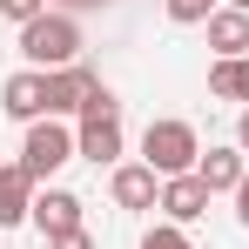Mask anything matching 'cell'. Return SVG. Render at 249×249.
<instances>
[{
	"mask_svg": "<svg viewBox=\"0 0 249 249\" xmlns=\"http://www.w3.org/2000/svg\"><path fill=\"white\" fill-rule=\"evenodd\" d=\"M142 249H196V243H189V229H175V222H155V229L142 236Z\"/></svg>",
	"mask_w": 249,
	"mask_h": 249,
	"instance_id": "cell-16",
	"label": "cell"
},
{
	"mask_svg": "<svg viewBox=\"0 0 249 249\" xmlns=\"http://www.w3.org/2000/svg\"><path fill=\"white\" fill-rule=\"evenodd\" d=\"M209 202H215V196L202 189V175H168V182H162V215L175 222V229L202 222V215H209Z\"/></svg>",
	"mask_w": 249,
	"mask_h": 249,
	"instance_id": "cell-7",
	"label": "cell"
},
{
	"mask_svg": "<svg viewBox=\"0 0 249 249\" xmlns=\"http://www.w3.org/2000/svg\"><path fill=\"white\" fill-rule=\"evenodd\" d=\"M27 222L41 229L47 243H54V236H74V229H81V196H74V189H41Z\"/></svg>",
	"mask_w": 249,
	"mask_h": 249,
	"instance_id": "cell-6",
	"label": "cell"
},
{
	"mask_svg": "<svg viewBox=\"0 0 249 249\" xmlns=\"http://www.w3.org/2000/svg\"><path fill=\"white\" fill-rule=\"evenodd\" d=\"M236 222L249 229V175H243V189H236Z\"/></svg>",
	"mask_w": 249,
	"mask_h": 249,
	"instance_id": "cell-20",
	"label": "cell"
},
{
	"mask_svg": "<svg viewBox=\"0 0 249 249\" xmlns=\"http://www.w3.org/2000/svg\"><path fill=\"white\" fill-rule=\"evenodd\" d=\"M20 61H27V68H41V74L74 68V61H81V20H74V14H61V7H47L41 20H27V27H20Z\"/></svg>",
	"mask_w": 249,
	"mask_h": 249,
	"instance_id": "cell-1",
	"label": "cell"
},
{
	"mask_svg": "<svg viewBox=\"0 0 249 249\" xmlns=\"http://www.w3.org/2000/svg\"><path fill=\"white\" fill-rule=\"evenodd\" d=\"M74 155L94 168H122V115L115 122H81L74 128Z\"/></svg>",
	"mask_w": 249,
	"mask_h": 249,
	"instance_id": "cell-11",
	"label": "cell"
},
{
	"mask_svg": "<svg viewBox=\"0 0 249 249\" xmlns=\"http://www.w3.org/2000/svg\"><path fill=\"white\" fill-rule=\"evenodd\" d=\"M236 148H243V155H249V108H243V115H236Z\"/></svg>",
	"mask_w": 249,
	"mask_h": 249,
	"instance_id": "cell-21",
	"label": "cell"
},
{
	"mask_svg": "<svg viewBox=\"0 0 249 249\" xmlns=\"http://www.w3.org/2000/svg\"><path fill=\"white\" fill-rule=\"evenodd\" d=\"M108 196H115V209H162V175L148 162H122L115 175H108Z\"/></svg>",
	"mask_w": 249,
	"mask_h": 249,
	"instance_id": "cell-4",
	"label": "cell"
},
{
	"mask_svg": "<svg viewBox=\"0 0 249 249\" xmlns=\"http://www.w3.org/2000/svg\"><path fill=\"white\" fill-rule=\"evenodd\" d=\"M34 196H41V182H34L27 168L0 162V229H20V222L34 215Z\"/></svg>",
	"mask_w": 249,
	"mask_h": 249,
	"instance_id": "cell-8",
	"label": "cell"
},
{
	"mask_svg": "<svg viewBox=\"0 0 249 249\" xmlns=\"http://www.w3.org/2000/svg\"><path fill=\"white\" fill-rule=\"evenodd\" d=\"M209 47H215V61H243L249 54V14L215 7V14H209Z\"/></svg>",
	"mask_w": 249,
	"mask_h": 249,
	"instance_id": "cell-12",
	"label": "cell"
},
{
	"mask_svg": "<svg viewBox=\"0 0 249 249\" xmlns=\"http://www.w3.org/2000/svg\"><path fill=\"white\" fill-rule=\"evenodd\" d=\"M68 162H74V128H61L54 115L27 128V142H20V168H27L34 182H47L54 168H68Z\"/></svg>",
	"mask_w": 249,
	"mask_h": 249,
	"instance_id": "cell-3",
	"label": "cell"
},
{
	"mask_svg": "<svg viewBox=\"0 0 249 249\" xmlns=\"http://www.w3.org/2000/svg\"><path fill=\"white\" fill-rule=\"evenodd\" d=\"M0 14H7L14 27H27V20H41V14H47V0H0Z\"/></svg>",
	"mask_w": 249,
	"mask_h": 249,
	"instance_id": "cell-17",
	"label": "cell"
},
{
	"mask_svg": "<svg viewBox=\"0 0 249 249\" xmlns=\"http://www.w3.org/2000/svg\"><path fill=\"white\" fill-rule=\"evenodd\" d=\"M142 162L155 168V175H196V162H202V142H196V128L175 122V115H162V122L142 128Z\"/></svg>",
	"mask_w": 249,
	"mask_h": 249,
	"instance_id": "cell-2",
	"label": "cell"
},
{
	"mask_svg": "<svg viewBox=\"0 0 249 249\" xmlns=\"http://www.w3.org/2000/svg\"><path fill=\"white\" fill-rule=\"evenodd\" d=\"M196 175H202V189L209 196H236L243 189V175H249V155L229 142V148H209L202 162H196Z\"/></svg>",
	"mask_w": 249,
	"mask_h": 249,
	"instance_id": "cell-10",
	"label": "cell"
},
{
	"mask_svg": "<svg viewBox=\"0 0 249 249\" xmlns=\"http://www.w3.org/2000/svg\"><path fill=\"white\" fill-rule=\"evenodd\" d=\"M209 94L249 108V54H243V61H215V68H209Z\"/></svg>",
	"mask_w": 249,
	"mask_h": 249,
	"instance_id": "cell-13",
	"label": "cell"
},
{
	"mask_svg": "<svg viewBox=\"0 0 249 249\" xmlns=\"http://www.w3.org/2000/svg\"><path fill=\"white\" fill-rule=\"evenodd\" d=\"M47 7H61V14H88V7H108V0H47Z\"/></svg>",
	"mask_w": 249,
	"mask_h": 249,
	"instance_id": "cell-19",
	"label": "cell"
},
{
	"mask_svg": "<svg viewBox=\"0 0 249 249\" xmlns=\"http://www.w3.org/2000/svg\"><path fill=\"white\" fill-rule=\"evenodd\" d=\"M229 7H236V14H249V0H229Z\"/></svg>",
	"mask_w": 249,
	"mask_h": 249,
	"instance_id": "cell-22",
	"label": "cell"
},
{
	"mask_svg": "<svg viewBox=\"0 0 249 249\" xmlns=\"http://www.w3.org/2000/svg\"><path fill=\"white\" fill-rule=\"evenodd\" d=\"M101 81L88 61H74V68H54L47 74V115L61 122V115H81V101H88V88Z\"/></svg>",
	"mask_w": 249,
	"mask_h": 249,
	"instance_id": "cell-9",
	"label": "cell"
},
{
	"mask_svg": "<svg viewBox=\"0 0 249 249\" xmlns=\"http://www.w3.org/2000/svg\"><path fill=\"white\" fill-rule=\"evenodd\" d=\"M47 249H94V236H88V229H74V236H54Z\"/></svg>",
	"mask_w": 249,
	"mask_h": 249,
	"instance_id": "cell-18",
	"label": "cell"
},
{
	"mask_svg": "<svg viewBox=\"0 0 249 249\" xmlns=\"http://www.w3.org/2000/svg\"><path fill=\"white\" fill-rule=\"evenodd\" d=\"M162 14L175 27H209V14H215V0H162Z\"/></svg>",
	"mask_w": 249,
	"mask_h": 249,
	"instance_id": "cell-15",
	"label": "cell"
},
{
	"mask_svg": "<svg viewBox=\"0 0 249 249\" xmlns=\"http://www.w3.org/2000/svg\"><path fill=\"white\" fill-rule=\"evenodd\" d=\"M0 108L14 115V122H47V74L41 68H20V74H7V88H0Z\"/></svg>",
	"mask_w": 249,
	"mask_h": 249,
	"instance_id": "cell-5",
	"label": "cell"
},
{
	"mask_svg": "<svg viewBox=\"0 0 249 249\" xmlns=\"http://www.w3.org/2000/svg\"><path fill=\"white\" fill-rule=\"evenodd\" d=\"M115 115H122L115 88H108V81H94V88H88V101H81V122H115Z\"/></svg>",
	"mask_w": 249,
	"mask_h": 249,
	"instance_id": "cell-14",
	"label": "cell"
}]
</instances>
